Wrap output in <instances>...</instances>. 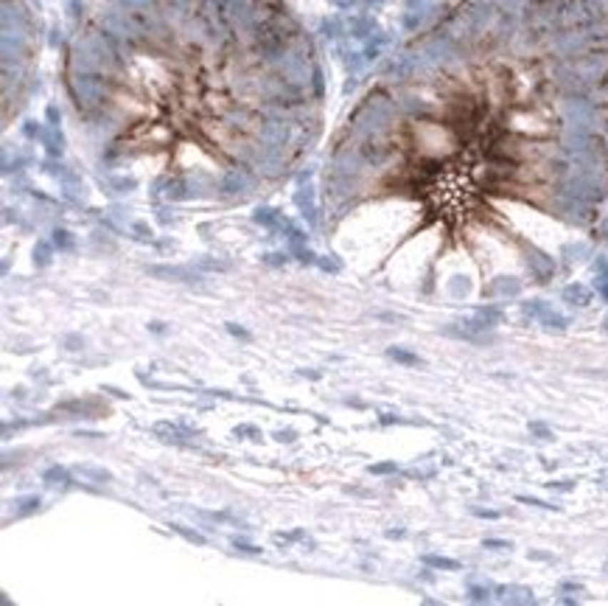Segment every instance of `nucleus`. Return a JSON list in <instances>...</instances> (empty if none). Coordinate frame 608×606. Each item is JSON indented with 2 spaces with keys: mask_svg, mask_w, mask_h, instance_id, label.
<instances>
[{
  "mask_svg": "<svg viewBox=\"0 0 608 606\" xmlns=\"http://www.w3.org/2000/svg\"><path fill=\"white\" fill-rule=\"evenodd\" d=\"M74 244H76V242H74V236H71L68 230H62V227L54 230V247H56V250H74Z\"/></svg>",
  "mask_w": 608,
  "mask_h": 606,
  "instance_id": "dca6fc26",
  "label": "nucleus"
},
{
  "mask_svg": "<svg viewBox=\"0 0 608 606\" xmlns=\"http://www.w3.org/2000/svg\"><path fill=\"white\" fill-rule=\"evenodd\" d=\"M334 3H337V6H350L353 0H334Z\"/></svg>",
  "mask_w": 608,
  "mask_h": 606,
  "instance_id": "c9c22d12",
  "label": "nucleus"
},
{
  "mask_svg": "<svg viewBox=\"0 0 608 606\" xmlns=\"http://www.w3.org/2000/svg\"><path fill=\"white\" fill-rule=\"evenodd\" d=\"M477 317H480V320H482V323L491 329L494 323H499V320H502V309H499V306H482V309L477 312Z\"/></svg>",
  "mask_w": 608,
  "mask_h": 606,
  "instance_id": "4468645a",
  "label": "nucleus"
},
{
  "mask_svg": "<svg viewBox=\"0 0 608 606\" xmlns=\"http://www.w3.org/2000/svg\"><path fill=\"white\" fill-rule=\"evenodd\" d=\"M74 472H76V475H81V477L98 480V483H107V480H113V475H110L107 469H98V466H76Z\"/></svg>",
  "mask_w": 608,
  "mask_h": 606,
  "instance_id": "f8f14e48",
  "label": "nucleus"
},
{
  "mask_svg": "<svg viewBox=\"0 0 608 606\" xmlns=\"http://www.w3.org/2000/svg\"><path fill=\"white\" fill-rule=\"evenodd\" d=\"M541 323H544L547 329H567V317H564V314H558L555 309H549V312L541 317Z\"/></svg>",
  "mask_w": 608,
  "mask_h": 606,
  "instance_id": "6ab92c4d",
  "label": "nucleus"
},
{
  "mask_svg": "<svg viewBox=\"0 0 608 606\" xmlns=\"http://www.w3.org/2000/svg\"><path fill=\"white\" fill-rule=\"evenodd\" d=\"M594 287H597V292L603 295L608 301V262H600L597 264V278H594Z\"/></svg>",
  "mask_w": 608,
  "mask_h": 606,
  "instance_id": "f3484780",
  "label": "nucleus"
},
{
  "mask_svg": "<svg viewBox=\"0 0 608 606\" xmlns=\"http://www.w3.org/2000/svg\"><path fill=\"white\" fill-rule=\"evenodd\" d=\"M522 502H527V505H538V508H558V505H549V502H541V500H532V497H519Z\"/></svg>",
  "mask_w": 608,
  "mask_h": 606,
  "instance_id": "7c9ffc66",
  "label": "nucleus"
},
{
  "mask_svg": "<svg viewBox=\"0 0 608 606\" xmlns=\"http://www.w3.org/2000/svg\"><path fill=\"white\" fill-rule=\"evenodd\" d=\"M317 264L323 267V269H328V272H337V269H340V264L331 262V259H317Z\"/></svg>",
  "mask_w": 608,
  "mask_h": 606,
  "instance_id": "2f4dec72",
  "label": "nucleus"
},
{
  "mask_svg": "<svg viewBox=\"0 0 608 606\" xmlns=\"http://www.w3.org/2000/svg\"><path fill=\"white\" fill-rule=\"evenodd\" d=\"M292 435H295V432H278V441H295Z\"/></svg>",
  "mask_w": 608,
  "mask_h": 606,
  "instance_id": "f704fd0d",
  "label": "nucleus"
},
{
  "mask_svg": "<svg viewBox=\"0 0 608 606\" xmlns=\"http://www.w3.org/2000/svg\"><path fill=\"white\" fill-rule=\"evenodd\" d=\"M295 202H298L300 214H303L305 219H308V225H314V222H317V208H314V194H311V189H308V186L295 194Z\"/></svg>",
  "mask_w": 608,
  "mask_h": 606,
  "instance_id": "423d86ee",
  "label": "nucleus"
},
{
  "mask_svg": "<svg viewBox=\"0 0 608 606\" xmlns=\"http://www.w3.org/2000/svg\"><path fill=\"white\" fill-rule=\"evenodd\" d=\"M228 332H230V334H233V337H241V340H247V337H250V334H247L244 329H238L235 323H228Z\"/></svg>",
  "mask_w": 608,
  "mask_h": 606,
  "instance_id": "c756f323",
  "label": "nucleus"
},
{
  "mask_svg": "<svg viewBox=\"0 0 608 606\" xmlns=\"http://www.w3.org/2000/svg\"><path fill=\"white\" fill-rule=\"evenodd\" d=\"M51 253H54V247L48 242H37V247H34V264L45 267L51 262Z\"/></svg>",
  "mask_w": 608,
  "mask_h": 606,
  "instance_id": "a211bd4d",
  "label": "nucleus"
},
{
  "mask_svg": "<svg viewBox=\"0 0 608 606\" xmlns=\"http://www.w3.org/2000/svg\"><path fill=\"white\" fill-rule=\"evenodd\" d=\"M146 272L154 275V278H166V281H180V284H199L202 275L193 269V267H146Z\"/></svg>",
  "mask_w": 608,
  "mask_h": 606,
  "instance_id": "20e7f679",
  "label": "nucleus"
},
{
  "mask_svg": "<svg viewBox=\"0 0 608 606\" xmlns=\"http://www.w3.org/2000/svg\"><path fill=\"white\" fill-rule=\"evenodd\" d=\"M356 149H359L362 160H365L368 166H381V163L392 154V144H390L384 135H368V138L359 141Z\"/></svg>",
  "mask_w": 608,
  "mask_h": 606,
  "instance_id": "f03ea898",
  "label": "nucleus"
},
{
  "mask_svg": "<svg viewBox=\"0 0 608 606\" xmlns=\"http://www.w3.org/2000/svg\"><path fill=\"white\" fill-rule=\"evenodd\" d=\"M606 329H608V323H606Z\"/></svg>",
  "mask_w": 608,
  "mask_h": 606,
  "instance_id": "e433bc0d",
  "label": "nucleus"
},
{
  "mask_svg": "<svg viewBox=\"0 0 608 606\" xmlns=\"http://www.w3.org/2000/svg\"><path fill=\"white\" fill-rule=\"evenodd\" d=\"M549 309H552V306H547L544 301H527V303H525V314H530V317H538V320H541V317H544V314H547Z\"/></svg>",
  "mask_w": 608,
  "mask_h": 606,
  "instance_id": "aec40b11",
  "label": "nucleus"
},
{
  "mask_svg": "<svg viewBox=\"0 0 608 606\" xmlns=\"http://www.w3.org/2000/svg\"><path fill=\"white\" fill-rule=\"evenodd\" d=\"M564 301L572 303V306H589L592 303V289L583 287V284H569L564 289Z\"/></svg>",
  "mask_w": 608,
  "mask_h": 606,
  "instance_id": "6e6552de",
  "label": "nucleus"
},
{
  "mask_svg": "<svg viewBox=\"0 0 608 606\" xmlns=\"http://www.w3.org/2000/svg\"><path fill=\"white\" fill-rule=\"evenodd\" d=\"M387 357L395 359V362H401V365H423V359H420L418 354H412V351H407V348H390Z\"/></svg>",
  "mask_w": 608,
  "mask_h": 606,
  "instance_id": "9d476101",
  "label": "nucleus"
},
{
  "mask_svg": "<svg viewBox=\"0 0 608 606\" xmlns=\"http://www.w3.org/2000/svg\"><path fill=\"white\" fill-rule=\"evenodd\" d=\"M468 595H471V601H491V590H488V587H485V590H482V587H471Z\"/></svg>",
  "mask_w": 608,
  "mask_h": 606,
  "instance_id": "b1692460",
  "label": "nucleus"
},
{
  "mask_svg": "<svg viewBox=\"0 0 608 606\" xmlns=\"http://www.w3.org/2000/svg\"><path fill=\"white\" fill-rule=\"evenodd\" d=\"M196 267H199V269H219V272L230 269L228 262H216V259H199V262H196Z\"/></svg>",
  "mask_w": 608,
  "mask_h": 606,
  "instance_id": "5701e85b",
  "label": "nucleus"
},
{
  "mask_svg": "<svg viewBox=\"0 0 608 606\" xmlns=\"http://www.w3.org/2000/svg\"><path fill=\"white\" fill-rule=\"evenodd\" d=\"M532 432H538V435H544V438H549V429L547 427H541V424H530Z\"/></svg>",
  "mask_w": 608,
  "mask_h": 606,
  "instance_id": "473e14b6",
  "label": "nucleus"
},
{
  "mask_svg": "<svg viewBox=\"0 0 608 606\" xmlns=\"http://www.w3.org/2000/svg\"><path fill=\"white\" fill-rule=\"evenodd\" d=\"M519 281L516 278H496L494 284L488 287V295H494V298H513V295H519Z\"/></svg>",
  "mask_w": 608,
  "mask_h": 606,
  "instance_id": "0eeeda50",
  "label": "nucleus"
},
{
  "mask_svg": "<svg viewBox=\"0 0 608 606\" xmlns=\"http://www.w3.org/2000/svg\"><path fill=\"white\" fill-rule=\"evenodd\" d=\"M171 530H174V533H180L183 539L193 542V545H205V536H202V533H196V530H188L186 525H177V522H174V525H171Z\"/></svg>",
  "mask_w": 608,
  "mask_h": 606,
  "instance_id": "412c9836",
  "label": "nucleus"
},
{
  "mask_svg": "<svg viewBox=\"0 0 608 606\" xmlns=\"http://www.w3.org/2000/svg\"><path fill=\"white\" fill-rule=\"evenodd\" d=\"M485 547H496V550H510V542H502V539H485Z\"/></svg>",
  "mask_w": 608,
  "mask_h": 606,
  "instance_id": "bb28decb",
  "label": "nucleus"
},
{
  "mask_svg": "<svg viewBox=\"0 0 608 606\" xmlns=\"http://www.w3.org/2000/svg\"><path fill=\"white\" fill-rule=\"evenodd\" d=\"M474 514H477V517H488V520H496V517H499V514H496V511H480V508H477V511H474Z\"/></svg>",
  "mask_w": 608,
  "mask_h": 606,
  "instance_id": "72a5a7b5",
  "label": "nucleus"
},
{
  "mask_svg": "<svg viewBox=\"0 0 608 606\" xmlns=\"http://www.w3.org/2000/svg\"><path fill=\"white\" fill-rule=\"evenodd\" d=\"M68 90L78 110H84V113L101 110L107 101V76L93 74V71H71Z\"/></svg>",
  "mask_w": 608,
  "mask_h": 606,
  "instance_id": "f257e3e1",
  "label": "nucleus"
},
{
  "mask_svg": "<svg viewBox=\"0 0 608 606\" xmlns=\"http://www.w3.org/2000/svg\"><path fill=\"white\" fill-rule=\"evenodd\" d=\"M527 267H530V272L535 275V281H549L552 275H555V262H552V256H547L544 250H538V247H527Z\"/></svg>",
  "mask_w": 608,
  "mask_h": 606,
  "instance_id": "39448f33",
  "label": "nucleus"
},
{
  "mask_svg": "<svg viewBox=\"0 0 608 606\" xmlns=\"http://www.w3.org/2000/svg\"><path fill=\"white\" fill-rule=\"evenodd\" d=\"M235 435H253V438H255V441H258V438H261V432H258V429H255V427H238V429H235Z\"/></svg>",
  "mask_w": 608,
  "mask_h": 606,
  "instance_id": "cd10ccee",
  "label": "nucleus"
},
{
  "mask_svg": "<svg viewBox=\"0 0 608 606\" xmlns=\"http://www.w3.org/2000/svg\"><path fill=\"white\" fill-rule=\"evenodd\" d=\"M292 253H295L298 262H303V264H317V256H314L308 247H303V244H292Z\"/></svg>",
  "mask_w": 608,
  "mask_h": 606,
  "instance_id": "4be33fe9",
  "label": "nucleus"
},
{
  "mask_svg": "<svg viewBox=\"0 0 608 606\" xmlns=\"http://www.w3.org/2000/svg\"><path fill=\"white\" fill-rule=\"evenodd\" d=\"M499 592H502V601H505V604H532V601H535L532 592L530 590H525V587H502Z\"/></svg>",
  "mask_w": 608,
  "mask_h": 606,
  "instance_id": "1a4fd4ad",
  "label": "nucleus"
},
{
  "mask_svg": "<svg viewBox=\"0 0 608 606\" xmlns=\"http://www.w3.org/2000/svg\"><path fill=\"white\" fill-rule=\"evenodd\" d=\"M264 262L266 264H272V267H280L283 262H286V256H283V253H269V256H264Z\"/></svg>",
  "mask_w": 608,
  "mask_h": 606,
  "instance_id": "a878e982",
  "label": "nucleus"
},
{
  "mask_svg": "<svg viewBox=\"0 0 608 606\" xmlns=\"http://www.w3.org/2000/svg\"><path fill=\"white\" fill-rule=\"evenodd\" d=\"M233 545H235L238 550H244V553H261L258 547H253V545H247V542H241V539H233Z\"/></svg>",
  "mask_w": 608,
  "mask_h": 606,
  "instance_id": "c85d7f7f",
  "label": "nucleus"
},
{
  "mask_svg": "<svg viewBox=\"0 0 608 606\" xmlns=\"http://www.w3.org/2000/svg\"><path fill=\"white\" fill-rule=\"evenodd\" d=\"M395 469H398L395 463H379V466H370V475H390Z\"/></svg>",
  "mask_w": 608,
  "mask_h": 606,
  "instance_id": "393cba45",
  "label": "nucleus"
},
{
  "mask_svg": "<svg viewBox=\"0 0 608 606\" xmlns=\"http://www.w3.org/2000/svg\"><path fill=\"white\" fill-rule=\"evenodd\" d=\"M253 219H255L258 225H264V227H280V222H283V219H280V217H278L272 208H258V211L253 214Z\"/></svg>",
  "mask_w": 608,
  "mask_h": 606,
  "instance_id": "ddd939ff",
  "label": "nucleus"
},
{
  "mask_svg": "<svg viewBox=\"0 0 608 606\" xmlns=\"http://www.w3.org/2000/svg\"><path fill=\"white\" fill-rule=\"evenodd\" d=\"M423 562L435 570H460V562L446 559V556H423Z\"/></svg>",
  "mask_w": 608,
  "mask_h": 606,
  "instance_id": "2eb2a0df",
  "label": "nucleus"
},
{
  "mask_svg": "<svg viewBox=\"0 0 608 606\" xmlns=\"http://www.w3.org/2000/svg\"><path fill=\"white\" fill-rule=\"evenodd\" d=\"M42 480H45L48 486H54V489H56V486H62V489H65V486L71 483V475H68L65 469H59V466H54V469H48V472L42 475Z\"/></svg>",
  "mask_w": 608,
  "mask_h": 606,
  "instance_id": "9b49d317",
  "label": "nucleus"
},
{
  "mask_svg": "<svg viewBox=\"0 0 608 606\" xmlns=\"http://www.w3.org/2000/svg\"><path fill=\"white\" fill-rule=\"evenodd\" d=\"M255 186V177L247 172V169H230L228 174L219 180V191L225 197H241V194H250Z\"/></svg>",
  "mask_w": 608,
  "mask_h": 606,
  "instance_id": "7ed1b4c3",
  "label": "nucleus"
}]
</instances>
